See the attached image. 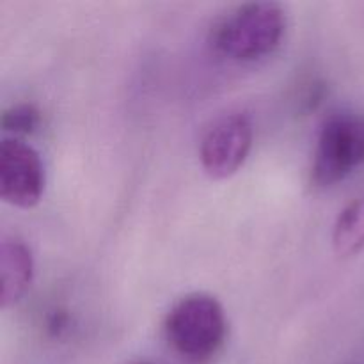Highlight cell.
Segmentation results:
<instances>
[{
	"label": "cell",
	"mask_w": 364,
	"mask_h": 364,
	"mask_svg": "<svg viewBox=\"0 0 364 364\" xmlns=\"http://www.w3.org/2000/svg\"><path fill=\"white\" fill-rule=\"evenodd\" d=\"M287 27V14L276 2H249L220 16L210 31V43L223 55L252 60L274 52Z\"/></svg>",
	"instance_id": "1"
},
{
	"label": "cell",
	"mask_w": 364,
	"mask_h": 364,
	"mask_svg": "<svg viewBox=\"0 0 364 364\" xmlns=\"http://www.w3.org/2000/svg\"><path fill=\"white\" fill-rule=\"evenodd\" d=\"M164 331L181 355L205 359L215 354L226 338V315L215 297L191 294L171 308Z\"/></svg>",
	"instance_id": "2"
},
{
	"label": "cell",
	"mask_w": 364,
	"mask_h": 364,
	"mask_svg": "<svg viewBox=\"0 0 364 364\" xmlns=\"http://www.w3.org/2000/svg\"><path fill=\"white\" fill-rule=\"evenodd\" d=\"M364 164V116L338 114L320 130L313 160V180L333 185Z\"/></svg>",
	"instance_id": "3"
},
{
	"label": "cell",
	"mask_w": 364,
	"mask_h": 364,
	"mask_svg": "<svg viewBox=\"0 0 364 364\" xmlns=\"http://www.w3.org/2000/svg\"><path fill=\"white\" fill-rule=\"evenodd\" d=\"M252 146V123L245 114L231 112L213 121L201 137L203 169L213 180L230 178L244 166Z\"/></svg>",
	"instance_id": "4"
},
{
	"label": "cell",
	"mask_w": 364,
	"mask_h": 364,
	"mask_svg": "<svg viewBox=\"0 0 364 364\" xmlns=\"http://www.w3.org/2000/svg\"><path fill=\"white\" fill-rule=\"evenodd\" d=\"M45 191V167L39 153L16 137L0 144V198L18 208L38 205Z\"/></svg>",
	"instance_id": "5"
},
{
	"label": "cell",
	"mask_w": 364,
	"mask_h": 364,
	"mask_svg": "<svg viewBox=\"0 0 364 364\" xmlns=\"http://www.w3.org/2000/svg\"><path fill=\"white\" fill-rule=\"evenodd\" d=\"M34 276L31 249L18 237L4 235L0 240V304H16L28 290Z\"/></svg>",
	"instance_id": "6"
},
{
	"label": "cell",
	"mask_w": 364,
	"mask_h": 364,
	"mask_svg": "<svg viewBox=\"0 0 364 364\" xmlns=\"http://www.w3.org/2000/svg\"><path fill=\"white\" fill-rule=\"evenodd\" d=\"M333 245L341 258L358 255L364 247V196L348 203L338 215L333 230Z\"/></svg>",
	"instance_id": "7"
},
{
	"label": "cell",
	"mask_w": 364,
	"mask_h": 364,
	"mask_svg": "<svg viewBox=\"0 0 364 364\" xmlns=\"http://www.w3.org/2000/svg\"><path fill=\"white\" fill-rule=\"evenodd\" d=\"M39 124V110L28 103H20L2 114L4 130L13 132V134H28L34 132Z\"/></svg>",
	"instance_id": "8"
},
{
	"label": "cell",
	"mask_w": 364,
	"mask_h": 364,
	"mask_svg": "<svg viewBox=\"0 0 364 364\" xmlns=\"http://www.w3.org/2000/svg\"><path fill=\"white\" fill-rule=\"evenodd\" d=\"M139 364H149V363H139Z\"/></svg>",
	"instance_id": "9"
}]
</instances>
